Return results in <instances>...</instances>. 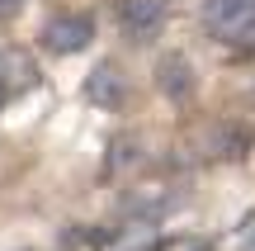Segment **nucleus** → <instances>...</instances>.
Returning <instances> with one entry per match:
<instances>
[{
  "instance_id": "nucleus-6",
  "label": "nucleus",
  "mask_w": 255,
  "mask_h": 251,
  "mask_svg": "<svg viewBox=\"0 0 255 251\" xmlns=\"http://www.w3.org/2000/svg\"><path fill=\"white\" fill-rule=\"evenodd\" d=\"M19 9H24V0H0V24H9Z\"/></svg>"
},
{
  "instance_id": "nucleus-1",
  "label": "nucleus",
  "mask_w": 255,
  "mask_h": 251,
  "mask_svg": "<svg viewBox=\"0 0 255 251\" xmlns=\"http://www.w3.org/2000/svg\"><path fill=\"white\" fill-rule=\"evenodd\" d=\"M199 24L227 52H255V0H199Z\"/></svg>"
},
{
  "instance_id": "nucleus-5",
  "label": "nucleus",
  "mask_w": 255,
  "mask_h": 251,
  "mask_svg": "<svg viewBox=\"0 0 255 251\" xmlns=\"http://www.w3.org/2000/svg\"><path fill=\"white\" fill-rule=\"evenodd\" d=\"M85 100L100 104V109H123L128 100V76L119 62H100L90 76H85Z\"/></svg>"
},
{
  "instance_id": "nucleus-4",
  "label": "nucleus",
  "mask_w": 255,
  "mask_h": 251,
  "mask_svg": "<svg viewBox=\"0 0 255 251\" xmlns=\"http://www.w3.org/2000/svg\"><path fill=\"white\" fill-rule=\"evenodd\" d=\"M156 90H161L170 104H189L194 90H199L194 62L184 52H161V57H156Z\"/></svg>"
},
{
  "instance_id": "nucleus-3",
  "label": "nucleus",
  "mask_w": 255,
  "mask_h": 251,
  "mask_svg": "<svg viewBox=\"0 0 255 251\" xmlns=\"http://www.w3.org/2000/svg\"><path fill=\"white\" fill-rule=\"evenodd\" d=\"M170 24V5L165 0H123L119 5V33L132 47H151Z\"/></svg>"
},
{
  "instance_id": "nucleus-2",
  "label": "nucleus",
  "mask_w": 255,
  "mask_h": 251,
  "mask_svg": "<svg viewBox=\"0 0 255 251\" xmlns=\"http://www.w3.org/2000/svg\"><path fill=\"white\" fill-rule=\"evenodd\" d=\"M90 38H95V14H85V9H57V14H47L38 43L52 57H76V52L90 47Z\"/></svg>"
}]
</instances>
